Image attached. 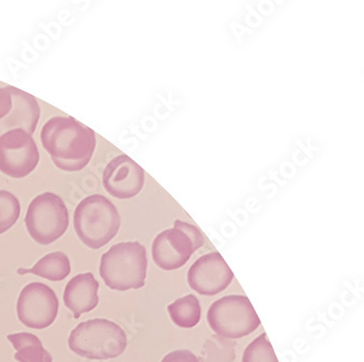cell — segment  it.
<instances>
[{
	"label": "cell",
	"mask_w": 364,
	"mask_h": 362,
	"mask_svg": "<svg viewBox=\"0 0 364 362\" xmlns=\"http://www.w3.org/2000/svg\"><path fill=\"white\" fill-rule=\"evenodd\" d=\"M41 140L55 166L66 172L88 166L97 147L95 132L73 117L48 119L43 126Z\"/></svg>",
	"instance_id": "cell-1"
},
{
	"label": "cell",
	"mask_w": 364,
	"mask_h": 362,
	"mask_svg": "<svg viewBox=\"0 0 364 362\" xmlns=\"http://www.w3.org/2000/svg\"><path fill=\"white\" fill-rule=\"evenodd\" d=\"M147 267L146 247L139 242H122L102 255L100 276L112 290L127 292L144 286Z\"/></svg>",
	"instance_id": "cell-2"
},
{
	"label": "cell",
	"mask_w": 364,
	"mask_h": 362,
	"mask_svg": "<svg viewBox=\"0 0 364 362\" xmlns=\"http://www.w3.org/2000/svg\"><path fill=\"white\" fill-rule=\"evenodd\" d=\"M77 235L90 249H101L115 238L121 228V215L109 199L103 195L85 197L75 211Z\"/></svg>",
	"instance_id": "cell-3"
},
{
	"label": "cell",
	"mask_w": 364,
	"mask_h": 362,
	"mask_svg": "<svg viewBox=\"0 0 364 362\" xmlns=\"http://www.w3.org/2000/svg\"><path fill=\"white\" fill-rule=\"evenodd\" d=\"M68 347L73 353L90 360L119 357L127 348V336L116 323L95 319L80 323L71 331Z\"/></svg>",
	"instance_id": "cell-4"
},
{
	"label": "cell",
	"mask_w": 364,
	"mask_h": 362,
	"mask_svg": "<svg viewBox=\"0 0 364 362\" xmlns=\"http://www.w3.org/2000/svg\"><path fill=\"white\" fill-rule=\"evenodd\" d=\"M209 326L218 336L237 339L252 334L260 320L247 297L225 296L211 304L207 313Z\"/></svg>",
	"instance_id": "cell-5"
},
{
	"label": "cell",
	"mask_w": 364,
	"mask_h": 362,
	"mask_svg": "<svg viewBox=\"0 0 364 362\" xmlns=\"http://www.w3.org/2000/svg\"><path fill=\"white\" fill-rule=\"evenodd\" d=\"M24 221L30 237L41 245H48L62 238L68 229V209L62 197L43 193L28 205Z\"/></svg>",
	"instance_id": "cell-6"
},
{
	"label": "cell",
	"mask_w": 364,
	"mask_h": 362,
	"mask_svg": "<svg viewBox=\"0 0 364 362\" xmlns=\"http://www.w3.org/2000/svg\"><path fill=\"white\" fill-rule=\"evenodd\" d=\"M40 161L38 146L23 129H12L0 136V171L12 179H23Z\"/></svg>",
	"instance_id": "cell-7"
},
{
	"label": "cell",
	"mask_w": 364,
	"mask_h": 362,
	"mask_svg": "<svg viewBox=\"0 0 364 362\" xmlns=\"http://www.w3.org/2000/svg\"><path fill=\"white\" fill-rule=\"evenodd\" d=\"M58 308L60 302L52 288L42 282H32L22 289L18 299V319L30 329H46L56 320Z\"/></svg>",
	"instance_id": "cell-8"
},
{
	"label": "cell",
	"mask_w": 364,
	"mask_h": 362,
	"mask_svg": "<svg viewBox=\"0 0 364 362\" xmlns=\"http://www.w3.org/2000/svg\"><path fill=\"white\" fill-rule=\"evenodd\" d=\"M233 278L235 274L218 252L199 257L187 274L189 287L201 296H215L225 292Z\"/></svg>",
	"instance_id": "cell-9"
},
{
	"label": "cell",
	"mask_w": 364,
	"mask_h": 362,
	"mask_svg": "<svg viewBox=\"0 0 364 362\" xmlns=\"http://www.w3.org/2000/svg\"><path fill=\"white\" fill-rule=\"evenodd\" d=\"M144 185V169L126 154L112 159L103 172V186L115 198H133Z\"/></svg>",
	"instance_id": "cell-10"
},
{
	"label": "cell",
	"mask_w": 364,
	"mask_h": 362,
	"mask_svg": "<svg viewBox=\"0 0 364 362\" xmlns=\"http://www.w3.org/2000/svg\"><path fill=\"white\" fill-rule=\"evenodd\" d=\"M196 252L194 243L184 230L174 227L159 233L152 244L154 263L164 270L183 267Z\"/></svg>",
	"instance_id": "cell-11"
},
{
	"label": "cell",
	"mask_w": 364,
	"mask_h": 362,
	"mask_svg": "<svg viewBox=\"0 0 364 362\" xmlns=\"http://www.w3.org/2000/svg\"><path fill=\"white\" fill-rule=\"evenodd\" d=\"M12 105L3 119H0V136L12 129H23L33 135L41 117V109L33 95L21 89L9 87Z\"/></svg>",
	"instance_id": "cell-12"
},
{
	"label": "cell",
	"mask_w": 364,
	"mask_h": 362,
	"mask_svg": "<svg viewBox=\"0 0 364 362\" xmlns=\"http://www.w3.org/2000/svg\"><path fill=\"white\" fill-rule=\"evenodd\" d=\"M99 282L92 272L77 275L67 284L64 292V303L73 312L75 319L83 313L91 312L99 304Z\"/></svg>",
	"instance_id": "cell-13"
},
{
	"label": "cell",
	"mask_w": 364,
	"mask_h": 362,
	"mask_svg": "<svg viewBox=\"0 0 364 362\" xmlns=\"http://www.w3.org/2000/svg\"><path fill=\"white\" fill-rule=\"evenodd\" d=\"M19 275L33 274L50 282H62L71 272L70 260L63 252H54L41 258L32 268H19Z\"/></svg>",
	"instance_id": "cell-14"
},
{
	"label": "cell",
	"mask_w": 364,
	"mask_h": 362,
	"mask_svg": "<svg viewBox=\"0 0 364 362\" xmlns=\"http://www.w3.org/2000/svg\"><path fill=\"white\" fill-rule=\"evenodd\" d=\"M7 339L17 351L14 359L18 362H53L52 355L36 335L22 331L8 335Z\"/></svg>",
	"instance_id": "cell-15"
},
{
	"label": "cell",
	"mask_w": 364,
	"mask_h": 362,
	"mask_svg": "<svg viewBox=\"0 0 364 362\" xmlns=\"http://www.w3.org/2000/svg\"><path fill=\"white\" fill-rule=\"evenodd\" d=\"M168 312L173 323L182 329H192L200 321V304L194 294L178 299L168 307Z\"/></svg>",
	"instance_id": "cell-16"
},
{
	"label": "cell",
	"mask_w": 364,
	"mask_h": 362,
	"mask_svg": "<svg viewBox=\"0 0 364 362\" xmlns=\"http://www.w3.org/2000/svg\"><path fill=\"white\" fill-rule=\"evenodd\" d=\"M21 213L19 199L8 191H0V235L17 223Z\"/></svg>",
	"instance_id": "cell-17"
},
{
	"label": "cell",
	"mask_w": 364,
	"mask_h": 362,
	"mask_svg": "<svg viewBox=\"0 0 364 362\" xmlns=\"http://www.w3.org/2000/svg\"><path fill=\"white\" fill-rule=\"evenodd\" d=\"M242 362H279L266 333L246 347Z\"/></svg>",
	"instance_id": "cell-18"
},
{
	"label": "cell",
	"mask_w": 364,
	"mask_h": 362,
	"mask_svg": "<svg viewBox=\"0 0 364 362\" xmlns=\"http://www.w3.org/2000/svg\"><path fill=\"white\" fill-rule=\"evenodd\" d=\"M174 227L180 228V229L184 230L185 233L189 235V238L192 239L193 243H194L195 249L199 250L201 246L205 243V237L203 233L199 231L198 228L195 225H191V223H184V221L176 220L174 223Z\"/></svg>",
	"instance_id": "cell-19"
},
{
	"label": "cell",
	"mask_w": 364,
	"mask_h": 362,
	"mask_svg": "<svg viewBox=\"0 0 364 362\" xmlns=\"http://www.w3.org/2000/svg\"><path fill=\"white\" fill-rule=\"evenodd\" d=\"M161 362H200L198 358L189 351H174L166 356Z\"/></svg>",
	"instance_id": "cell-20"
},
{
	"label": "cell",
	"mask_w": 364,
	"mask_h": 362,
	"mask_svg": "<svg viewBox=\"0 0 364 362\" xmlns=\"http://www.w3.org/2000/svg\"><path fill=\"white\" fill-rule=\"evenodd\" d=\"M12 99L10 95L9 87L0 88V119L7 115L8 112L11 109Z\"/></svg>",
	"instance_id": "cell-21"
}]
</instances>
